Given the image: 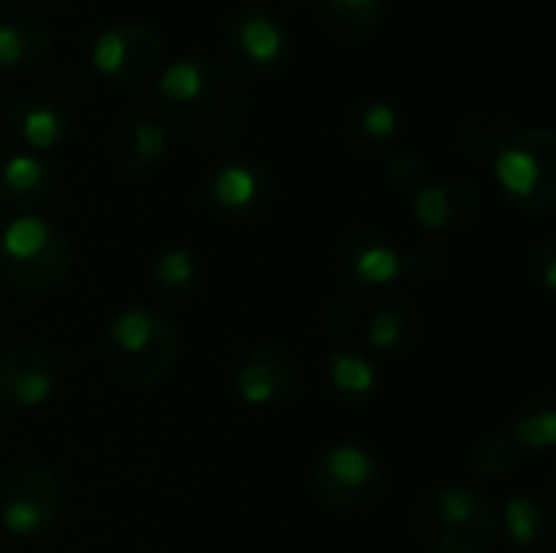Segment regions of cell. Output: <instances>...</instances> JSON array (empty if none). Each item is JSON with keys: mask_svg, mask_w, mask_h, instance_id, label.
Segmentation results:
<instances>
[{"mask_svg": "<svg viewBox=\"0 0 556 553\" xmlns=\"http://www.w3.org/2000/svg\"><path fill=\"white\" fill-rule=\"evenodd\" d=\"M156 101L163 117L199 147H228L248 127V95L238 75L202 52L160 68Z\"/></svg>", "mask_w": 556, "mask_h": 553, "instance_id": "obj_1", "label": "cell"}, {"mask_svg": "<svg viewBox=\"0 0 556 553\" xmlns=\"http://www.w3.org/2000/svg\"><path fill=\"white\" fill-rule=\"evenodd\" d=\"M414 528L433 553H489L502 538L498 508L472 486L443 482L420 495Z\"/></svg>", "mask_w": 556, "mask_h": 553, "instance_id": "obj_2", "label": "cell"}, {"mask_svg": "<svg viewBox=\"0 0 556 553\" xmlns=\"http://www.w3.org/2000/svg\"><path fill=\"white\" fill-rule=\"evenodd\" d=\"M101 352L117 381L130 388H153L179 359V329L153 306H127L108 323Z\"/></svg>", "mask_w": 556, "mask_h": 553, "instance_id": "obj_3", "label": "cell"}, {"mask_svg": "<svg viewBox=\"0 0 556 553\" xmlns=\"http://www.w3.org/2000/svg\"><path fill=\"white\" fill-rule=\"evenodd\" d=\"M72 271V248L68 238L36 218L20 215L0 231V277L20 293H52L68 280Z\"/></svg>", "mask_w": 556, "mask_h": 553, "instance_id": "obj_4", "label": "cell"}, {"mask_svg": "<svg viewBox=\"0 0 556 553\" xmlns=\"http://www.w3.org/2000/svg\"><path fill=\"white\" fill-rule=\"evenodd\" d=\"M492 163L495 179L515 209L531 215H544L554 209L556 137L551 127H515L502 134Z\"/></svg>", "mask_w": 556, "mask_h": 553, "instance_id": "obj_5", "label": "cell"}, {"mask_svg": "<svg viewBox=\"0 0 556 553\" xmlns=\"http://www.w3.org/2000/svg\"><path fill=\"white\" fill-rule=\"evenodd\" d=\"M65 512V489L46 466H23L0 479V528L16 538L49 531Z\"/></svg>", "mask_w": 556, "mask_h": 553, "instance_id": "obj_6", "label": "cell"}, {"mask_svg": "<svg viewBox=\"0 0 556 553\" xmlns=\"http://www.w3.org/2000/svg\"><path fill=\"white\" fill-rule=\"evenodd\" d=\"M88 59L111 81L140 85V81L153 78L163 68L166 46H163V39H160V33L153 26L137 23V20H124V23L104 26L91 39Z\"/></svg>", "mask_w": 556, "mask_h": 553, "instance_id": "obj_7", "label": "cell"}, {"mask_svg": "<svg viewBox=\"0 0 556 553\" xmlns=\"http://www.w3.org/2000/svg\"><path fill=\"white\" fill-rule=\"evenodd\" d=\"M313 489L326 505H332L339 512H362L378 499L381 466L365 447L336 443L316 460Z\"/></svg>", "mask_w": 556, "mask_h": 553, "instance_id": "obj_8", "label": "cell"}, {"mask_svg": "<svg viewBox=\"0 0 556 553\" xmlns=\"http://www.w3.org/2000/svg\"><path fill=\"white\" fill-rule=\"evenodd\" d=\"M225 39L231 55L254 75H274L290 59L287 23L274 10L257 3H244L228 13Z\"/></svg>", "mask_w": 556, "mask_h": 553, "instance_id": "obj_9", "label": "cell"}, {"mask_svg": "<svg viewBox=\"0 0 556 553\" xmlns=\"http://www.w3.org/2000/svg\"><path fill=\"white\" fill-rule=\"evenodd\" d=\"M235 391L251 407L290 404L300 391V365L277 342L251 345L235 365Z\"/></svg>", "mask_w": 556, "mask_h": 553, "instance_id": "obj_10", "label": "cell"}, {"mask_svg": "<svg viewBox=\"0 0 556 553\" xmlns=\"http://www.w3.org/2000/svg\"><path fill=\"white\" fill-rule=\"evenodd\" d=\"M336 267L349 287L368 293L401 280L407 274V257L375 228L355 225L336 244Z\"/></svg>", "mask_w": 556, "mask_h": 553, "instance_id": "obj_11", "label": "cell"}, {"mask_svg": "<svg viewBox=\"0 0 556 553\" xmlns=\"http://www.w3.org/2000/svg\"><path fill=\"white\" fill-rule=\"evenodd\" d=\"M202 196L215 215L228 222H248L270 209L274 176L251 160H231L208 173Z\"/></svg>", "mask_w": 556, "mask_h": 553, "instance_id": "obj_12", "label": "cell"}, {"mask_svg": "<svg viewBox=\"0 0 556 553\" xmlns=\"http://www.w3.org/2000/svg\"><path fill=\"white\" fill-rule=\"evenodd\" d=\"M59 388L55 359L42 345H10L0 352V404L39 407Z\"/></svg>", "mask_w": 556, "mask_h": 553, "instance_id": "obj_13", "label": "cell"}, {"mask_svg": "<svg viewBox=\"0 0 556 553\" xmlns=\"http://www.w3.org/2000/svg\"><path fill=\"white\" fill-rule=\"evenodd\" d=\"M482 212V192L466 176H440L417 189L414 218L427 231L466 228Z\"/></svg>", "mask_w": 556, "mask_h": 553, "instance_id": "obj_14", "label": "cell"}, {"mask_svg": "<svg viewBox=\"0 0 556 553\" xmlns=\"http://www.w3.org/2000/svg\"><path fill=\"white\" fill-rule=\"evenodd\" d=\"M3 130L26 150H52L68 137V114L49 95H20L3 111Z\"/></svg>", "mask_w": 556, "mask_h": 553, "instance_id": "obj_15", "label": "cell"}, {"mask_svg": "<svg viewBox=\"0 0 556 553\" xmlns=\"http://www.w3.org/2000/svg\"><path fill=\"white\" fill-rule=\"evenodd\" d=\"M169 153L166 124L150 111H130L114 130V166L121 173H147Z\"/></svg>", "mask_w": 556, "mask_h": 553, "instance_id": "obj_16", "label": "cell"}, {"mask_svg": "<svg viewBox=\"0 0 556 553\" xmlns=\"http://www.w3.org/2000/svg\"><path fill=\"white\" fill-rule=\"evenodd\" d=\"M52 189L55 176L36 153H16L0 166V199L23 215L39 212L52 199Z\"/></svg>", "mask_w": 556, "mask_h": 553, "instance_id": "obj_17", "label": "cell"}, {"mask_svg": "<svg viewBox=\"0 0 556 553\" xmlns=\"http://www.w3.org/2000/svg\"><path fill=\"white\" fill-rule=\"evenodd\" d=\"M502 531L511 541V548L521 553H544L551 551L554 541V518L544 499L518 492L505 502L498 512Z\"/></svg>", "mask_w": 556, "mask_h": 553, "instance_id": "obj_18", "label": "cell"}, {"mask_svg": "<svg viewBox=\"0 0 556 553\" xmlns=\"http://www.w3.org/2000/svg\"><path fill=\"white\" fill-rule=\"evenodd\" d=\"M52 52V33L23 13L0 16V68L7 72H29L39 68Z\"/></svg>", "mask_w": 556, "mask_h": 553, "instance_id": "obj_19", "label": "cell"}, {"mask_svg": "<svg viewBox=\"0 0 556 553\" xmlns=\"http://www.w3.org/2000/svg\"><path fill=\"white\" fill-rule=\"evenodd\" d=\"M323 381H326V391L339 404H349V407H358V404L371 401L375 391H378L375 365L362 352H352V349L329 352V359L323 365Z\"/></svg>", "mask_w": 556, "mask_h": 553, "instance_id": "obj_20", "label": "cell"}, {"mask_svg": "<svg viewBox=\"0 0 556 553\" xmlns=\"http://www.w3.org/2000/svg\"><path fill=\"white\" fill-rule=\"evenodd\" d=\"M401 134V111L388 98H371L345 117V143L355 153H375Z\"/></svg>", "mask_w": 556, "mask_h": 553, "instance_id": "obj_21", "label": "cell"}, {"mask_svg": "<svg viewBox=\"0 0 556 553\" xmlns=\"http://www.w3.org/2000/svg\"><path fill=\"white\" fill-rule=\"evenodd\" d=\"M153 287L163 300L169 303H186L192 300L199 290H202V280H205V271H202V261L195 251L189 248H166L156 254L153 261Z\"/></svg>", "mask_w": 556, "mask_h": 553, "instance_id": "obj_22", "label": "cell"}, {"mask_svg": "<svg viewBox=\"0 0 556 553\" xmlns=\"http://www.w3.org/2000/svg\"><path fill=\"white\" fill-rule=\"evenodd\" d=\"M420 339V313L410 303H388L368 319V342L384 355H407Z\"/></svg>", "mask_w": 556, "mask_h": 553, "instance_id": "obj_23", "label": "cell"}, {"mask_svg": "<svg viewBox=\"0 0 556 553\" xmlns=\"http://www.w3.org/2000/svg\"><path fill=\"white\" fill-rule=\"evenodd\" d=\"M508 437L518 443V447H528V450H554L556 440V407L554 398L547 391H538V394H528L525 404L515 411L511 417V427H508Z\"/></svg>", "mask_w": 556, "mask_h": 553, "instance_id": "obj_24", "label": "cell"}, {"mask_svg": "<svg viewBox=\"0 0 556 553\" xmlns=\"http://www.w3.org/2000/svg\"><path fill=\"white\" fill-rule=\"evenodd\" d=\"M388 0H319V23L339 42L362 39L384 13Z\"/></svg>", "mask_w": 556, "mask_h": 553, "instance_id": "obj_25", "label": "cell"}, {"mask_svg": "<svg viewBox=\"0 0 556 553\" xmlns=\"http://www.w3.org/2000/svg\"><path fill=\"white\" fill-rule=\"evenodd\" d=\"M518 456H521V447L505 430H492L476 440L472 469L485 479H505L518 469Z\"/></svg>", "mask_w": 556, "mask_h": 553, "instance_id": "obj_26", "label": "cell"}, {"mask_svg": "<svg viewBox=\"0 0 556 553\" xmlns=\"http://www.w3.org/2000/svg\"><path fill=\"white\" fill-rule=\"evenodd\" d=\"M420 176H424V160L414 150H394L384 163V179L394 189H407V186L420 183Z\"/></svg>", "mask_w": 556, "mask_h": 553, "instance_id": "obj_27", "label": "cell"}, {"mask_svg": "<svg viewBox=\"0 0 556 553\" xmlns=\"http://www.w3.org/2000/svg\"><path fill=\"white\" fill-rule=\"evenodd\" d=\"M528 264H531V274L541 280V287H544V290H554L556 287V241L551 238V235L531 244V251H528Z\"/></svg>", "mask_w": 556, "mask_h": 553, "instance_id": "obj_28", "label": "cell"}, {"mask_svg": "<svg viewBox=\"0 0 556 553\" xmlns=\"http://www.w3.org/2000/svg\"><path fill=\"white\" fill-rule=\"evenodd\" d=\"M319 326L323 332L332 339V342H342L352 329V306L342 303V300H329L319 313Z\"/></svg>", "mask_w": 556, "mask_h": 553, "instance_id": "obj_29", "label": "cell"}, {"mask_svg": "<svg viewBox=\"0 0 556 553\" xmlns=\"http://www.w3.org/2000/svg\"><path fill=\"white\" fill-rule=\"evenodd\" d=\"M39 3H59V0H39Z\"/></svg>", "mask_w": 556, "mask_h": 553, "instance_id": "obj_30", "label": "cell"}, {"mask_svg": "<svg viewBox=\"0 0 556 553\" xmlns=\"http://www.w3.org/2000/svg\"><path fill=\"white\" fill-rule=\"evenodd\" d=\"M0 222H3V212H0Z\"/></svg>", "mask_w": 556, "mask_h": 553, "instance_id": "obj_31", "label": "cell"}, {"mask_svg": "<svg viewBox=\"0 0 556 553\" xmlns=\"http://www.w3.org/2000/svg\"><path fill=\"white\" fill-rule=\"evenodd\" d=\"M0 3H7V0H0Z\"/></svg>", "mask_w": 556, "mask_h": 553, "instance_id": "obj_32", "label": "cell"}]
</instances>
